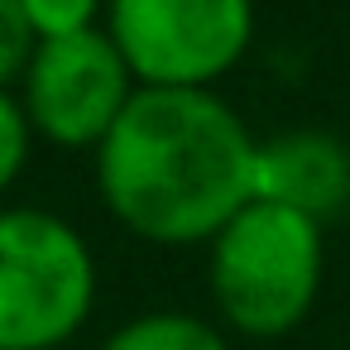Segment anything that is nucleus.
<instances>
[{
	"instance_id": "obj_1",
	"label": "nucleus",
	"mask_w": 350,
	"mask_h": 350,
	"mask_svg": "<svg viewBox=\"0 0 350 350\" xmlns=\"http://www.w3.org/2000/svg\"><path fill=\"white\" fill-rule=\"evenodd\" d=\"M259 139L221 92L139 87L92 154L101 206L159 250L211 245L254 197Z\"/></svg>"
},
{
	"instance_id": "obj_2",
	"label": "nucleus",
	"mask_w": 350,
	"mask_h": 350,
	"mask_svg": "<svg viewBox=\"0 0 350 350\" xmlns=\"http://www.w3.org/2000/svg\"><path fill=\"white\" fill-rule=\"evenodd\" d=\"M326 226L250 197L206 245V293L226 331L245 340H278L297 331L321 293Z\"/></svg>"
},
{
	"instance_id": "obj_3",
	"label": "nucleus",
	"mask_w": 350,
	"mask_h": 350,
	"mask_svg": "<svg viewBox=\"0 0 350 350\" xmlns=\"http://www.w3.org/2000/svg\"><path fill=\"white\" fill-rule=\"evenodd\" d=\"M96 293V250L63 211L0 206V350H68Z\"/></svg>"
},
{
	"instance_id": "obj_4",
	"label": "nucleus",
	"mask_w": 350,
	"mask_h": 350,
	"mask_svg": "<svg viewBox=\"0 0 350 350\" xmlns=\"http://www.w3.org/2000/svg\"><path fill=\"white\" fill-rule=\"evenodd\" d=\"M254 0H111L106 34L139 87L216 92L254 49Z\"/></svg>"
},
{
	"instance_id": "obj_5",
	"label": "nucleus",
	"mask_w": 350,
	"mask_h": 350,
	"mask_svg": "<svg viewBox=\"0 0 350 350\" xmlns=\"http://www.w3.org/2000/svg\"><path fill=\"white\" fill-rule=\"evenodd\" d=\"M135 92L139 82L130 77L106 29L39 44L15 87L34 139L72 154H96V144L111 135Z\"/></svg>"
},
{
	"instance_id": "obj_6",
	"label": "nucleus",
	"mask_w": 350,
	"mask_h": 350,
	"mask_svg": "<svg viewBox=\"0 0 350 350\" xmlns=\"http://www.w3.org/2000/svg\"><path fill=\"white\" fill-rule=\"evenodd\" d=\"M254 197L293 206L312 221H331L350 206V149L331 130H278L259 139Z\"/></svg>"
},
{
	"instance_id": "obj_7",
	"label": "nucleus",
	"mask_w": 350,
	"mask_h": 350,
	"mask_svg": "<svg viewBox=\"0 0 350 350\" xmlns=\"http://www.w3.org/2000/svg\"><path fill=\"white\" fill-rule=\"evenodd\" d=\"M96 350H230V340H226V326L211 317L154 307L120 321Z\"/></svg>"
},
{
	"instance_id": "obj_8",
	"label": "nucleus",
	"mask_w": 350,
	"mask_h": 350,
	"mask_svg": "<svg viewBox=\"0 0 350 350\" xmlns=\"http://www.w3.org/2000/svg\"><path fill=\"white\" fill-rule=\"evenodd\" d=\"M106 5L111 0H20V10H25V20H29L39 44L101 29L106 25Z\"/></svg>"
},
{
	"instance_id": "obj_9",
	"label": "nucleus",
	"mask_w": 350,
	"mask_h": 350,
	"mask_svg": "<svg viewBox=\"0 0 350 350\" xmlns=\"http://www.w3.org/2000/svg\"><path fill=\"white\" fill-rule=\"evenodd\" d=\"M34 159V125L15 96V87H0V197H10V187L25 178Z\"/></svg>"
},
{
	"instance_id": "obj_10",
	"label": "nucleus",
	"mask_w": 350,
	"mask_h": 350,
	"mask_svg": "<svg viewBox=\"0 0 350 350\" xmlns=\"http://www.w3.org/2000/svg\"><path fill=\"white\" fill-rule=\"evenodd\" d=\"M39 39L20 10V0H0V87H20Z\"/></svg>"
}]
</instances>
